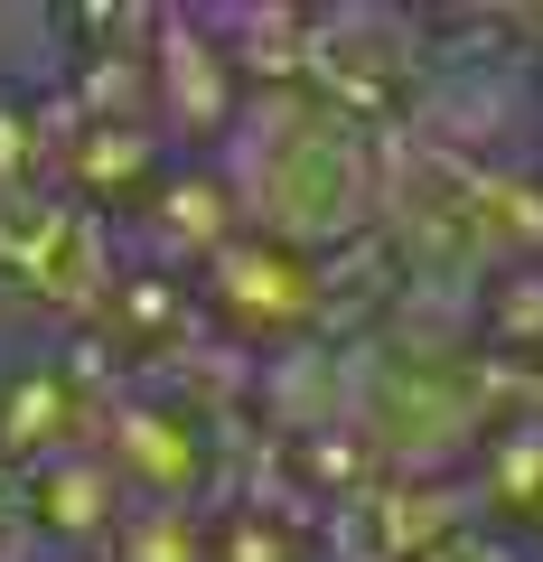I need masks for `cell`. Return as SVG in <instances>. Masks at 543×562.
Returning a JSON list of instances; mask_svg holds the SVG:
<instances>
[{"instance_id":"cell-2","label":"cell","mask_w":543,"mask_h":562,"mask_svg":"<svg viewBox=\"0 0 543 562\" xmlns=\"http://www.w3.org/2000/svg\"><path fill=\"white\" fill-rule=\"evenodd\" d=\"M487 431V403L468 357H403V347H365L357 366V441L375 450L384 479H450L468 469Z\"/></svg>"},{"instance_id":"cell-10","label":"cell","mask_w":543,"mask_h":562,"mask_svg":"<svg viewBox=\"0 0 543 562\" xmlns=\"http://www.w3.org/2000/svg\"><path fill=\"white\" fill-rule=\"evenodd\" d=\"M357 366H365V347H347V338L272 347V357H253V394L244 403H253L282 441H309V431L357 422Z\"/></svg>"},{"instance_id":"cell-5","label":"cell","mask_w":543,"mask_h":562,"mask_svg":"<svg viewBox=\"0 0 543 562\" xmlns=\"http://www.w3.org/2000/svg\"><path fill=\"white\" fill-rule=\"evenodd\" d=\"M94 460L122 479L132 506H206L225 479H235V460H225V422L188 413V403H169L160 384H132V375L103 394Z\"/></svg>"},{"instance_id":"cell-18","label":"cell","mask_w":543,"mask_h":562,"mask_svg":"<svg viewBox=\"0 0 543 562\" xmlns=\"http://www.w3.org/2000/svg\"><path fill=\"white\" fill-rule=\"evenodd\" d=\"M47 562H94V553H47Z\"/></svg>"},{"instance_id":"cell-9","label":"cell","mask_w":543,"mask_h":562,"mask_svg":"<svg viewBox=\"0 0 543 562\" xmlns=\"http://www.w3.org/2000/svg\"><path fill=\"white\" fill-rule=\"evenodd\" d=\"M142 85H150V122H160V140H169V150H188V160L216 150L225 122H235V103H244L235 66L216 57V38H206L197 10H160V20H150Z\"/></svg>"},{"instance_id":"cell-14","label":"cell","mask_w":543,"mask_h":562,"mask_svg":"<svg viewBox=\"0 0 543 562\" xmlns=\"http://www.w3.org/2000/svg\"><path fill=\"white\" fill-rule=\"evenodd\" d=\"M468 347L506 366H543V262H497L468 291Z\"/></svg>"},{"instance_id":"cell-15","label":"cell","mask_w":543,"mask_h":562,"mask_svg":"<svg viewBox=\"0 0 543 562\" xmlns=\"http://www.w3.org/2000/svg\"><path fill=\"white\" fill-rule=\"evenodd\" d=\"M206 516L216 506H132L94 562H206Z\"/></svg>"},{"instance_id":"cell-17","label":"cell","mask_w":543,"mask_h":562,"mask_svg":"<svg viewBox=\"0 0 543 562\" xmlns=\"http://www.w3.org/2000/svg\"><path fill=\"white\" fill-rule=\"evenodd\" d=\"M422 562H524V543L497 535V525H468V535H450L441 553H422Z\"/></svg>"},{"instance_id":"cell-11","label":"cell","mask_w":543,"mask_h":562,"mask_svg":"<svg viewBox=\"0 0 543 562\" xmlns=\"http://www.w3.org/2000/svg\"><path fill=\"white\" fill-rule=\"evenodd\" d=\"M20 487H29V525H38L47 553H103L113 525L132 516L122 479L94 450H66V460H47V469H20Z\"/></svg>"},{"instance_id":"cell-16","label":"cell","mask_w":543,"mask_h":562,"mask_svg":"<svg viewBox=\"0 0 543 562\" xmlns=\"http://www.w3.org/2000/svg\"><path fill=\"white\" fill-rule=\"evenodd\" d=\"M0 562H47L38 525H29V487H20V469H0Z\"/></svg>"},{"instance_id":"cell-1","label":"cell","mask_w":543,"mask_h":562,"mask_svg":"<svg viewBox=\"0 0 543 562\" xmlns=\"http://www.w3.org/2000/svg\"><path fill=\"white\" fill-rule=\"evenodd\" d=\"M235 198V225L262 244H291V254H347L357 235H375V132L328 103H309L301 85H272V94H244L225 140L206 150Z\"/></svg>"},{"instance_id":"cell-12","label":"cell","mask_w":543,"mask_h":562,"mask_svg":"<svg viewBox=\"0 0 543 562\" xmlns=\"http://www.w3.org/2000/svg\"><path fill=\"white\" fill-rule=\"evenodd\" d=\"M132 216H142L150 262H160V272H197L225 235H244V225H235V198H225V179H216V160H169L160 188H150Z\"/></svg>"},{"instance_id":"cell-4","label":"cell","mask_w":543,"mask_h":562,"mask_svg":"<svg viewBox=\"0 0 543 562\" xmlns=\"http://www.w3.org/2000/svg\"><path fill=\"white\" fill-rule=\"evenodd\" d=\"M0 281L29 310H47V319H66L84 338L103 319V301H113V281H122L113 216H94L66 188H0Z\"/></svg>"},{"instance_id":"cell-19","label":"cell","mask_w":543,"mask_h":562,"mask_svg":"<svg viewBox=\"0 0 543 562\" xmlns=\"http://www.w3.org/2000/svg\"><path fill=\"white\" fill-rule=\"evenodd\" d=\"M534 543H543V516H534Z\"/></svg>"},{"instance_id":"cell-8","label":"cell","mask_w":543,"mask_h":562,"mask_svg":"<svg viewBox=\"0 0 543 562\" xmlns=\"http://www.w3.org/2000/svg\"><path fill=\"white\" fill-rule=\"evenodd\" d=\"M468 525H478V497L450 469V479H375L357 497H338L309 543H319V562H422Z\"/></svg>"},{"instance_id":"cell-13","label":"cell","mask_w":543,"mask_h":562,"mask_svg":"<svg viewBox=\"0 0 543 562\" xmlns=\"http://www.w3.org/2000/svg\"><path fill=\"white\" fill-rule=\"evenodd\" d=\"M460 479H468V497H478V525H497V535H534V516H543V413L487 422Z\"/></svg>"},{"instance_id":"cell-3","label":"cell","mask_w":543,"mask_h":562,"mask_svg":"<svg viewBox=\"0 0 543 562\" xmlns=\"http://www.w3.org/2000/svg\"><path fill=\"white\" fill-rule=\"evenodd\" d=\"M431 76V20L394 10V0H338V10H301V94L328 113L394 132Z\"/></svg>"},{"instance_id":"cell-7","label":"cell","mask_w":543,"mask_h":562,"mask_svg":"<svg viewBox=\"0 0 543 562\" xmlns=\"http://www.w3.org/2000/svg\"><path fill=\"white\" fill-rule=\"evenodd\" d=\"M122 384V366L94 338H76L66 357H29L0 375V469H47L66 450H94L103 394Z\"/></svg>"},{"instance_id":"cell-6","label":"cell","mask_w":543,"mask_h":562,"mask_svg":"<svg viewBox=\"0 0 543 562\" xmlns=\"http://www.w3.org/2000/svg\"><path fill=\"white\" fill-rule=\"evenodd\" d=\"M188 301H197L206 338L253 366V357H272V347L319 338V262L291 254V244H262V235H225L216 254L188 272Z\"/></svg>"}]
</instances>
